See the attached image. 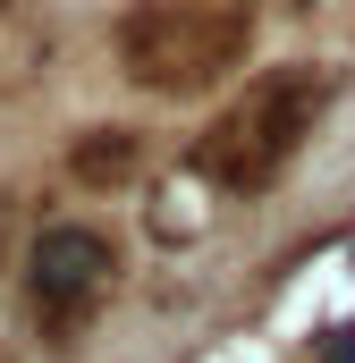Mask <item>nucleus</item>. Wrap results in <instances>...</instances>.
Segmentation results:
<instances>
[{"label":"nucleus","mask_w":355,"mask_h":363,"mask_svg":"<svg viewBox=\"0 0 355 363\" xmlns=\"http://www.w3.org/2000/svg\"><path fill=\"white\" fill-rule=\"evenodd\" d=\"M313 110H322V77H305V68H288V77H271L254 85L220 127H212V144H203V169L220 186H263L296 144H305V127H313Z\"/></svg>","instance_id":"obj_1"},{"label":"nucleus","mask_w":355,"mask_h":363,"mask_svg":"<svg viewBox=\"0 0 355 363\" xmlns=\"http://www.w3.org/2000/svg\"><path fill=\"white\" fill-rule=\"evenodd\" d=\"M102 279H110V237H93V228H43V245H34V304L51 321H68Z\"/></svg>","instance_id":"obj_2"},{"label":"nucleus","mask_w":355,"mask_h":363,"mask_svg":"<svg viewBox=\"0 0 355 363\" xmlns=\"http://www.w3.org/2000/svg\"><path fill=\"white\" fill-rule=\"evenodd\" d=\"M102 169L119 178V169H127V144H93V152H85V178H102Z\"/></svg>","instance_id":"obj_3"},{"label":"nucleus","mask_w":355,"mask_h":363,"mask_svg":"<svg viewBox=\"0 0 355 363\" xmlns=\"http://www.w3.org/2000/svg\"><path fill=\"white\" fill-rule=\"evenodd\" d=\"M322 363H355V330H322Z\"/></svg>","instance_id":"obj_4"}]
</instances>
